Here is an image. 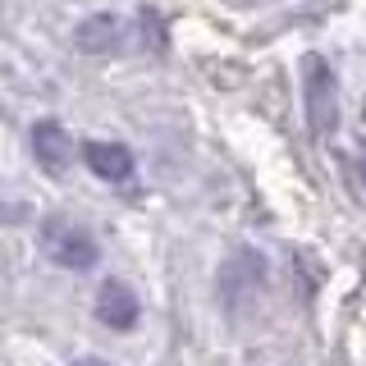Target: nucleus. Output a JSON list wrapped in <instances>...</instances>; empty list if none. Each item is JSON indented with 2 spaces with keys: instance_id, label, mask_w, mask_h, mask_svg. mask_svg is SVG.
<instances>
[{
  "instance_id": "obj_1",
  "label": "nucleus",
  "mask_w": 366,
  "mask_h": 366,
  "mask_svg": "<svg viewBox=\"0 0 366 366\" xmlns=\"http://www.w3.org/2000/svg\"><path fill=\"white\" fill-rule=\"evenodd\" d=\"M41 247H46V257H51L55 266H64V270H92L97 257H101L97 238H92L83 224H69V220H46Z\"/></svg>"
},
{
  "instance_id": "obj_2",
  "label": "nucleus",
  "mask_w": 366,
  "mask_h": 366,
  "mask_svg": "<svg viewBox=\"0 0 366 366\" xmlns=\"http://www.w3.org/2000/svg\"><path fill=\"white\" fill-rule=\"evenodd\" d=\"M302 101H307V124L316 137H325L335 129V69L320 55L302 60Z\"/></svg>"
},
{
  "instance_id": "obj_3",
  "label": "nucleus",
  "mask_w": 366,
  "mask_h": 366,
  "mask_svg": "<svg viewBox=\"0 0 366 366\" xmlns=\"http://www.w3.org/2000/svg\"><path fill=\"white\" fill-rule=\"evenodd\" d=\"M137 293L129 289V284H119V280H106L101 284V293H97V320L101 325H110V330H133L137 325Z\"/></svg>"
},
{
  "instance_id": "obj_4",
  "label": "nucleus",
  "mask_w": 366,
  "mask_h": 366,
  "mask_svg": "<svg viewBox=\"0 0 366 366\" xmlns=\"http://www.w3.org/2000/svg\"><path fill=\"white\" fill-rule=\"evenodd\" d=\"M83 160H87L92 174L106 179V183H129L133 179V152L124 142H87Z\"/></svg>"
},
{
  "instance_id": "obj_5",
  "label": "nucleus",
  "mask_w": 366,
  "mask_h": 366,
  "mask_svg": "<svg viewBox=\"0 0 366 366\" xmlns=\"http://www.w3.org/2000/svg\"><path fill=\"white\" fill-rule=\"evenodd\" d=\"M32 156L41 160V169L60 174V169L69 165V133H64L55 119H41V124H32Z\"/></svg>"
},
{
  "instance_id": "obj_6",
  "label": "nucleus",
  "mask_w": 366,
  "mask_h": 366,
  "mask_svg": "<svg viewBox=\"0 0 366 366\" xmlns=\"http://www.w3.org/2000/svg\"><path fill=\"white\" fill-rule=\"evenodd\" d=\"M119 32H124V19L97 14L78 28V46H83V51H114V46H119Z\"/></svg>"
},
{
  "instance_id": "obj_7",
  "label": "nucleus",
  "mask_w": 366,
  "mask_h": 366,
  "mask_svg": "<svg viewBox=\"0 0 366 366\" xmlns=\"http://www.w3.org/2000/svg\"><path fill=\"white\" fill-rule=\"evenodd\" d=\"M74 366H106V362H97V357H83V362H74Z\"/></svg>"
}]
</instances>
